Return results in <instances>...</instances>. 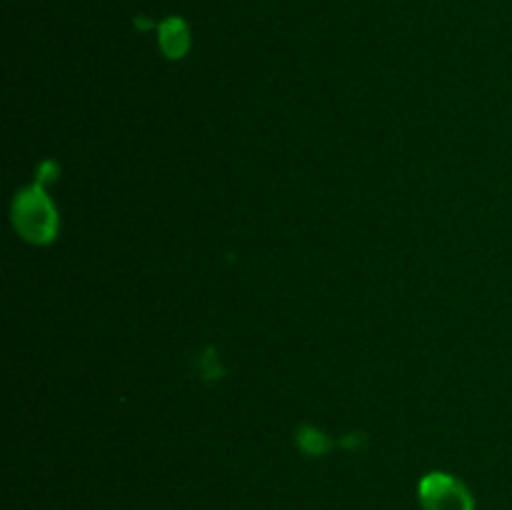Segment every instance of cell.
Wrapping results in <instances>:
<instances>
[{
	"label": "cell",
	"instance_id": "7a4b0ae2",
	"mask_svg": "<svg viewBox=\"0 0 512 510\" xmlns=\"http://www.w3.org/2000/svg\"><path fill=\"white\" fill-rule=\"evenodd\" d=\"M420 500L425 510H473L468 490L450 475H428L420 485Z\"/></svg>",
	"mask_w": 512,
	"mask_h": 510
},
{
	"label": "cell",
	"instance_id": "6da1fadb",
	"mask_svg": "<svg viewBox=\"0 0 512 510\" xmlns=\"http://www.w3.org/2000/svg\"><path fill=\"white\" fill-rule=\"evenodd\" d=\"M15 225L23 238L33 243H45L55 233V210L43 195V190L33 188L23 193L15 203Z\"/></svg>",
	"mask_w": 512,
	"mask_h": 510
},
{
	"label": "cell",
	"instance_id": "3957f363",
	"mask_svg": "<svg viewBox=\"0 0 512 510\" xmlns=\"http://www.w3.org/2000/svg\"><path fill=\"white\" fill-rule=\"evenodd\" d=\"M188 28L180 18H168L160 25V48L170 55V58H180L188 50Z\"/></svg>",
	"mask_w": 512,
	"mask_h": 510
}]
</instances>
